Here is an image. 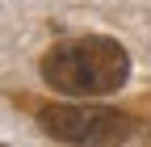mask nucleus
<instances>
[{
	"label": "nucleus",
	"mask_w": 151,
	"mask_h": 147,
	"mask_svg": "<svg viewBox=\"0 0 151 147\" xmlns=\"http://www.w3.org/2000/svg\"><path fill=\"white\" fill-rule=\"evenodd\" d=\"M130 76V55L118 38L84 34L55 42L42 55V80L63 97H105L122 88Z\"/></svg>",
	"instance_id": "nucleus-1"
},
{
	"label": "nucleus",
	"mask_w": 151,
	"mask_h": 147,
	"mask_svg": "<svg viewBox=\"0 0 151 147\" xmlns=\"http://www.w3.org/2000/svg\"><path fill=\"white\" fill-rule=\"evenodd\" d=\"M38 126L50 139L76 147H118L130 139V118L113 105H46Z\"/></svg>",
	"instance_id": "nucleus-2"
},
{
	"label": "nucleus",
	"mask_w": 151,
	"mask_h": 147,
	"mask_svg": "<svg viewBox=\"0 0 151 147\" xmlns=\"http://www.w3.org/2000/svg\"><path fill=\"white\" fill-rule=\"evenodd\" d=\"M0 147H9V143H0Z\"/></svg>",
	"instance_id": "nucleus-3"
}]
</instances>
